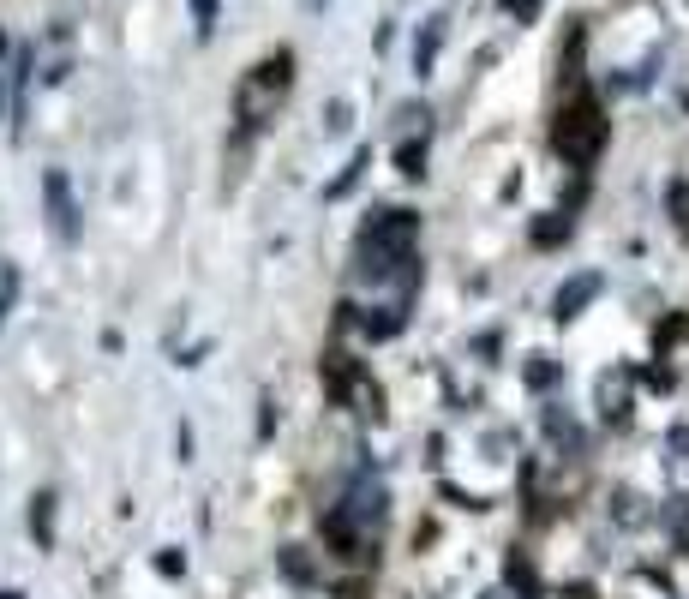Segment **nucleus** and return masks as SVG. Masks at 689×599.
<instances>
[{
  "mask_svg": "<svg viewBox=\"0 0 689 599\" xmlns=\"http://www.w3.org/2000/svg\"><path fill=\"white\" fill-rule=\"evenodd\" d=\"M600 138H606V126H600V114L582 102V108H570L564 114V126H558V144L570 150V156H594L600 150Z\"/></svg>",
  "mask_w": 689,
  "mask_h": 599,
  "instance_id": "nucleus-1",
  "label": "nucleus"
}]
</instances>
